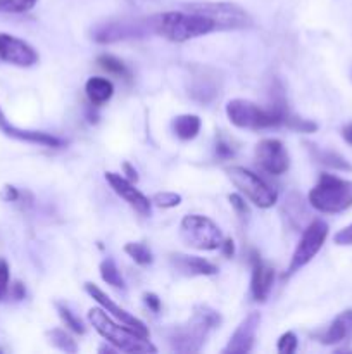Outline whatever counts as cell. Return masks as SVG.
<instances>
[{
	"label": "cell",
	"mask_w": 352,
	"mask_h": 354,
	"mask_svg": "<svg viewBox=\"0 0 352 354\" xmlns=\"http://www.w3.org/2000/svg\"><path fill=\"white\" fill-rule=\"evenodd\" d=\"M148 21H150L152 33L161 35V37L176 41V44L204 37V35L216 30L209 17L192 12V10H186V12L171 10V12L155 14V16L148 17Z\"/></svg>",
	"instance_id": "obj_1"
},
{
	"label": "cell",
	"mask_w": 352,
	"mask_h": 354,
	"mask_svg": "<svg viewBox=\"0 0 352 354\" xmlns=\"http://www.w3.org/2000/svg\"><path fill=\"white\" fill-rule=\"evenodd\" d=\"M219 322L221 318L216 311L207 306H197L188 322L176 325L168 332L169 346L176 353H197Z\"/></svg>",
	"instance_id": "obj_2"
},
{
	"label": "cell",
	"mask_w": 352,
	"mask_h": 354,
	"mask_svg": "<svg viewBox=\"0 0 352 354\" xmlns=\"http://www.w3.org/2000/svg\"><path fill=\"white\" fill-rule=\"evenodd\" d=\"M88 322L110 346L123 353H155V346L148 342V337H144L128 325H117L113 318L106 313L104 308H92L88 311Z\"/></svg>",
	"instance_id": "obj_3"
},
{
	"label": "cell",
	"mask_w": 352,
	"mask_h": 354,
	"mask_svg": "<svg viewBox=\"0 0 352 354\" xmlns=\"http://www.w3.org/2000/svg\"><path fill=\"white\" fill-rule=\"evenodd\" d=\"M286 109L283 104H275L269 109L245 99H233L226 104V116L235 127L244 130H264L285 123Z\"/></svg>",
	"instance_id": "obj_4"
},
{
	"label": "cell",
	"mask_w": 352,
	"mask_h": 354,
	"mask_svg": "<svg viewBox=\"0 0 352 354\" xmlns=\"http://www.w3.org/2000/svg\"><path fill=\"white\" fill-rule=\"evenodd\" d=\"M309 203L321 213H342L352 207V182L323 173L309 192Z\"/></svg>",
	"instance_id": "obj_5"
},
{
	"label": "cell",
	"mask_w": 352,
	"mask_h": 354,
	"mask_svg": "<svg viewBox=\"0 0 352 354\" xmlns=\"http://www.w3.org/2000/svg\"><path fill=\"white\" fill-rule=\"evenodd\" d=\"M179 237L185 245L197 251H216L223 242V232L211 218L188 214L179 223Z\"/></svg>",
	"instance_id": "obj_6"
},
{
	"label": "cell",
	"mask_w": 352,
	"mask_h": 354,
	"mask_svg": "<svg viewBox=\"0 0 352 354\" xmlns=\"http://www.w3.org/2000/svg\"><path fill=\"white\" fill-rule=\"evenodd\" d=\"M226 175L231 180V183L237 187L238 192L244 194L252 204H255L261 209L275 206V203L278 201L276 190L271 189L261 176L252 173L251 169H245L242 166H231L226 169Z\"/></svg>",
	"instance_id": "obj_7"
},
{
	"label": "cell",
	"mask_w": 352,
	"mask_h": 354,
	"mask_svg": "<svg viewBox=\"0 0 352 354\" xmlns=\"http://www.w3.org/2000/svg\"><path fill=\"white\" fill-rule=\"evenodd\" d=\"M186 10L209 17L216 30H237V28H247L252 24L251 16L245 12V9L231 2L188 3Z\"/></svg>",
	"instance_id": "obj_8"
},
{
	"label": "cell",
	"mask_w": 352,
	"mask_h": 354,
	"mask_svg": "<svg viewBox=\"0 0 352 354\" xmlns=\"http://www.w3.org/2000/svg\"><path fill=\"white\" fill-rule=\"evenodd\" d=\"M328 237V225L323 220H314L311 221L309 227L304 230L300 242L297 244L295 252L292 256V261L289 265V272L285 277L293 275L295 272H299L300 268L307 265V263L313 261L314 256L321 251L324 241Z\"/></svg>",
	"instance_id": "obj_9"
},
{
	"label": "cell",
	"mask_w": 352,
	"mask_h": 354,
	"mask_svg": "<svg viewBox=\"0 0 352 354\" xmlns=\"http://www.w3.org/2000/svg\"><path fill=\"white\" fill-rule=\"evenodd\" d=\"M147 33H152L150 21L148 19H119L100 23L92 31V38L99 44H114V41L131 40V38H144Z\"/></svg>",
	"instance_id": "obj_10"
},
{
	"label": "cell",
	"mask_w": 352,
	"mask_h": 354,
	"mask_svg": "<svg viewBox=\"0 0 352 354\" xmlns=\"http://www.w3.org/2000/svg\"><path fill=\"white\" fill-rule=\"evenodd\" d=\"M255 159L269 175H283L290 166L289 152L278 138H264L255 145Z\"/></svg>",
	"instance_id": "obj_11"
},
{
	"label": "cell",
	"mask_w": 352,
	"mask_h": 354,
	"mask_svg": "<svg viewBox=\"0 0 352 354\" xmlns=\"http://www.w3.org/2000/svg\"><path fill=\"white\" fill-rule=\"evenodd\" d=\"M0 61L17 68H31L38 62V52L14 35L0 33Z\"/></svg>",
	"instance_id": "obj_12"
},
{
	"label": "cell",
	"mask_w": 352,
	"mask_h": 354,
	"mask_svg": "<svg viewBox=\"0 0 352 354\" xmlns=\"http://www.w3.org/2000/svg\"><path fill=\"white\" fill-rule=\"evenodd\" d=\"M259 324H261V313H257V311L248 313L247 317L240 322L237 330L233 332V335H231L230 341H228V346L223 349V354L251 353L255 341V334H257Z\"/></svg>",
	"instance_id": "obj_13"
},
{
	"label": "cell",
	"mask_w": 352,
	"mask_h": 354,
	"mask_svg": "<svg viewBox=\"0 0 352 354\" xmlns=\"http://www.w3.org/2000/svg\"><path fill=\"white\" fill-rule=\"evenodd\" d=\"M85 290H86V294H88V296L92 297L93 301H95V303H99L100 306H102L104 310L107 311V313H110L113 317H116L117 320L121 322V324L131 327L135 332H138L140 335H144V337H148V330H147V327H145L144 322L138 320V318H135L133 315L128 313V311L123 310L121 306H117V304L114 303V301L110 299V297L107 296V294L104 292L102 289H99L95 283L86 282L85 283Z\"/></svg>",
	"instance_id": "obj_14"
},
{
	"label": "cell",
	"mask_w": 352,
	"mask_h": 354,
	"mask_svg": "<svg viewBox=\"0 0 352 354\" xmlns=\"http://www.w3.org/2000/svg\"><path fill=\"white\" fill-rule=\"evenodd\" d=\"M106 180L110 185V189H113L121 199L126 201L137 213H140L141 216H148V214H150L152 201H148L147 197L130 182V180L113 171L106 173Z\"/></svg>",
	"instance_id": "obj_15"
},
{
	"label": "cell",
	"mask_w": 352,
	"mask_h": 354,
	"mask_svg": "<svg viewBox=\"0 0 352 354\" xmlns=\"http://www.w3.org/2000/svg\"><path fill=\"white\" fill-rule=\"evenodd\" d=\"M0 131H2L6 137L14 138V140L28 142V144L43 145V147H62V145L66 144L64 140H61V138L55 137V135L45 133V131L23 130V128L14 127V124H10L9 120L6 118L2 107H0Z\"/></svg>",
	"instance_id": "obj_16"
},
{
	"label": "cell",
	"mask_w": 352,
	"mask_h": 354,
	"mask_svg": "<svg viewBox=\"0 0 352 354\" xmlns=\"http://www.w3.org/2000/svg\"><path fill=\"white\" fill-rule=\"evenodd\" d=\"M252 283L251 290L252 296L259 303H264L268 299L269 292L273 289V282H275V270L261 259L257 252H252Z\"/></svg>",
	"instance_id": "obj_17"
},
{
	"label": "cell",
	"mask_w": 352,
	"mask_h": 354,
	"mask_svg": "<svg viewBox=\"0 0 352 354\" xmlns=\"http://www.w3.org/2000/svg\"><path fill=\"white\" fill-rule=\"evenodd\" d=\"M352 339V310L342 311L338 317H335V320L331 322L330 327L326 328L323 335L320 337V341L326 346H335L342 344L345 341H351Z\"/></svg>",
	"instance_id": "obj_18"
},
{
	"label": "cell",
	"mask_w": 352,
	"mask_h": 354,
	"mask_svg": "<svg viewBox=\"0 0 352 354\" xmlns=\"http://www.w3.org/2000/svg\"><path fill=\"white\" fill-rule=\"evenodd\" d=\"M171 263L178 272L185 275H204L211 277L217 273V266L213 265L207 259L199 258V256H186V254H173Z\"/></svg>",
	"instance_id": "obj_19"
},
{
	"label": "cell",
	"mask_w": 352,
	"mask_h": 354,
	"mask_svg": "<svg viewBox=\"0 0 352 354\" xmlns=\"http://www.w3.org/2000/svg\"><path fill=\"white\" fill-rule=\"evenodd\" d=\"M85 92L93 106H100V104H106L113 97L114 85L110 80L102 78V76H93L86 82Z\"/></svg>",
	"instance_id": "obj_20"
},
{
	"label": "cell",
	"mask_w": 352,
	"mask_h": 354,
	"mask_svg": "<svg viewBox=\"0 0 352 354\" xmlns=\"http://www.w3.org/2000/svg\"><path fill=\"white\" fill-rule=\"evenodd\" d=\"M200 127H202L200 118L195 116V114H182L173 123L176 137L182 138V140H192V138H195L199 135Z\"/></svg>",
	"instance_id": "obj_21"
},
{
	"label": "cell",
	"mask_w": 352,
	"mask_h": 354,
	"mask_svg": "<svg viewBox=\"0 0 352 354\" xmlns=\"http://www.w3.org/2000/svg\"><path fill=\"white\" fill-rule=\"evenodd\" d=\"M311 151H313L314 159L321 165L328 166V168L340 169V171H352V165L344 156L337 154L333 151H320V149H316V145H311Z\"/></svg>",
	"instance_id": "obj_22"
},
{
	"label": "cell",
	"mask_w": 352,
	"mask_h": 354,
	"mask_svg": "<svg viewBox=\"0 0 352 354\" xmlns=\"http://www.w3.org/2000/svg\"><path fill=\"white\" fill-rule=\"evenodd\" d=\"M216 82L214 78H207V76H197L195 85L190 86V95L200 102H209L216 97Z\"/></svg>",
	"instance_id": "obj_23"
},
{
	"label": "cell",
	"mask_w": 352,
	"mask_h": 354,
	"mask_svg": "<svg viewBox=\"0 0 352 354\" xmlns=\"http://www.w3.org/2000/svg\"><path fill=\"white\" fill-rule=\"evenodd\" d=\"M97 64H99L104 71L109 73V75L121 76V78H124V80L131 78V73H130V69L126 68V64H124L123 61H119L117 57H114V55H110V54L99 55V59H97Z\"/></svg>",
	"instance_id": "obj_24"
},
{
	"label": "cell",
	"mask_w": 352,
	"mask_h": 354,
	"mask_svg": "<svg viewBox=\"0 0 352 354\" xmlns=\"http://www.w3.org/2000/svg\"><path fill=\"white\" fill-rule=\"evenodd\" d=\"M48 342H50L54 348L61 349L64 353H76L78 351V344H76L75 339L68 334L62 328H52V330L47 332Z\"/></svg>",
	"instance_id": "obj_25"
},
{
	"label": "cell",
	"mask_w": 352,
	"mask_h": 354,
	"mask_svg": "<svg viewBox=\"0 0 352 354\" xmlns=\"http://www.w3.org/2000/svg\"><path fill=\"white\" fill-rule=\"evenodd\" d=\"M100 277L107 286L114 287V289H123L124 287L123 277H121L119 270L113 259H106V261L100 263Z\"/></svg>",
	"instance_id": "obj_26"
},
{
	"label": "cell",
	"mask_w": 352,
	"mask_h": 354,
	"mask_svg": "<svg viewBox=\"0 0 352 354\" xmlns=\"http://www.w3.org/2000/svg\"><path fill=\"white\" fill-rule=\"evenodd\" d=\"M124 252L140 266H147L152 263V252L148 251L147 245L140 244V242H128L124 245Z\"/></svg>",
	"instance_id": "obj_27"
},
{
	"label": "cell",
	"mask_w": 352,
	"mask_h": 354,
	"mask_svg": "<svg viewBox=\"0 0 352 354\" xmlns=\"http://www.w3.org/2000/svg\"><path fill=\"white\" fill-rule=\"evenodd\" d=\"M38 0H0V14H24L37 6Z\"/></svg>",
	"instance_id": "obj_28"
},
{
	"label": "cell",
	"mask_w": 352,
	"mask_h": 354,
	"mask_svg": "<svg viewBox=\"0 0 352 354\" xmlns=\"http://www.w3.org/2000/svg\"><path fill=\"white\" fill-rule=\"evenodd\" d=\"M57 311L61 320L64 322V325L69 328V330L75 332V334H85V325H83V322L79 320V318L76 317L68 306H64V304H57Z\"/></svg>",
	"instance_id": "obj_29"
},
{
	"label": "cell",
	"mask_w": 352,
	"mask_h": 354,
	"mask_svg": "<svg viewBox=\"0 0 352 354\" xmlns=\"http://www.w3.org/2000/svg\"><path fill=\"white\" fill-rule=\"evenodd\" d=\"M152 204L162 209H169V207H176L182 204V196L175 192H157L152 197Z\"/></svg>",
	"instance_id": "obj_30"
},
{
	"label": "cell",
	"mask_w": 352,
	"mask_h": 354,
	"mask_svg": "<svg viewBox=\"0 0 352 354\" xmlns=\"http://www.w3.org/2000/svg\"><path fill=\"white\" fill-rule=\"evenodd\" d=\"M283 124H286V127L292 128V130L300 131V133H313V131L317 130V124L313 123V121L302 120V118L297 116H290V114H286L285 123Z\"/></svg>",
	"instance_id": "obj_31"
},
{
	"label": "cell",
	"mask_w": 352,
	"mask_h": 354,
	"mask_svg": "<svg viewBox=\"0 0 352 354\" xmlns=\"http://www.w3.org/2000/svg\"><path fill=\"white\" fill-rule=\"evenodd\" d=\"M276 349L282 354H292L297 351V337L293 332H285L282 337L278 339V344H276Z\"/></svg>",
	"instance_id": "obj_32"
},
{
	"label": "cell",
	"mask_w": 352,
	"mask_h": 354,
	"mask_svg": "<svg viewBox=\"0 0 352 354\" xmlns=\"http://www.w3.org/2000/svg\"><path fill=\"white\" fill-rule=\"evenodd\" d=\"M9 280H10L9 263H7L6 259L0 258V301L6 299L7 292H9Z\"/></svg>",
	"instance_id": "obj_33"
},
{
	"label": "cell",
	"mask_w": 352,
	"mask_h": 354,
	"mask_svg": "<svg viewBox=\"0 0 352 354\" xmlns=\"http://www.w3.org/2000/svg\"><path fill=\"white\" fill-rule=\"evenodd\" d=\"M216 154L219 156V158H223V159L233 158V156H235L233 144H231L228 138L219 137V138H217V142H216Z\"/></svg>",
	"instance_id": "obj_34"
},
{
	"label": "cell",
	"mask_w": 352,
	"mask_h": 354,
	"mask_svg": "<svg viewBox=\"0 0 352 354\" xmlns=\"http://www.w3.org/2000/svg\"><path fill=\"white\" fill-rule=\"evenodd\" d=\"M333 242L337 245H352V223L349 227L342 228L340 232H337L333 237Z\"/></svg>",
	"instance_id": "obj_35"
},
{
	"label": "cell",
	"mask_w": 352,
	"mask_h": 354,
	"mask_svg": "<svg viewBox=\"0 0 352 354\" xmlns=\"http://www.w3.org/2000/svg\"><path fill=\"white\" fill-rule=\"evenodd\" d=\"M228 201H230L231 206L235 207V211H237L238 214H247V204H245V201L242 199L238 194H230V196H228Z\"/></svg>",
	"instance_id": "obj_36"
},
{
	"label": "cell",
	"mask_w": 352,
	"mask_h": 354,
	"mask_svg": "<svg viewBox=\"0 0 352 354\" xmlns=\"http://www.w3.org/2000/svg\"><path fill=\"white\" fill-rule=\"evenodd\" d=\"M0 196H2V199L7 201V203H14V201L19 199V192H17L16 187L12 185H3L2 194H0Z\"/></svg>",
	"instance_id": "obj_37"
},
{
	"label": "cell",
	"mask_w": 352,
	"mask_h": 354,
	"mask_svg": "<svg viewBox=\"0 0 352 354\" xmlns=\"http://www.w3.org/2000/svg\"><path fill=\"white\" fill-rule=\"evenodd\" d=\"M144 301H145V304L148 306V310H152L154 313H159V310H161V299H159L155 294H152V292L145 294Z\"/></svg>",
	"instance_id": "obj_38"
},
{
	"label": "cell",
	"mask_w": 352,
	"mask_h": 354,
	"mask_svg": "<svg viewBox=\"0 0 352 354\" xmlns=\"http://www.w3.org/2000/svg\"><path fill=\"white\" fill-rule=\"evenodd\" d=\"M221 251H223V254L226 256V258H231V256L235 254V244L231 239H223V242H221Z\"/></svg>",
	"instance_id": "obj_39"
},
{
	"label": "cell",
	"mask_w": 352,
	"mask_h": 354,
	"mask_svg": "<svg viewBox=\"0 0 352 354\" xmlns=\"http://www.w3.org/2000/svg\"><path fill=\"white\" fill-rule=\"evenodd\" d=\"M24 294H26V290H24L23 283H21V282L14 283L12 289H10V296H12V299H16V301L24 299Z\"/></svg>",
	"instance_id": "obj_40"
},
{
	"label": "cell",
	"mask_w": 352,
	"mask_h": 354,
	"mask_svg": "<svg viewBox=\"0 0 352 354\" xmlns=\"http://www.w3.org/2000/svg\"><path fill=\"white\" fill-rule=\"evenodd\" d=\"M342 137H344V140L347 142V144L352 145V123L345 124L344 130H342Z\"/></svg>",
	"instance_id": "obj_41"
},
{
	"label": "cell",
	"mask_w": 352,
	"mask_h": 354,
	"mask_svg": "<svg viewBox=\"0 0 352 354\" xmlns=\"http://www.w3.org/2000/svg\"><path fill=\"white\" fill-rule=\"evenodd\" d=\"M124 171L128 173V176H130V180H137V171H135V169L131 168L130 162H124Z\"/></svg>",
	"instance_id": "obj_42"
}]
</instances>
